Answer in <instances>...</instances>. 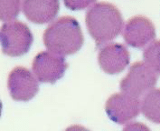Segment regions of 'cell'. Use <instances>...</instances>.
Listing matches in <instances>:
<instances>
[{
    "instance_id": "1",
    "label": "cell",
    "mask_w": 160,
    "mask_h": 131,
    "mask_svg": "<svg viewBox=\"0 0 160 131\" xmlns=\"http://www.w3.org/2000/svg\"><path fill=\"white\" fill-rule=\"evenodd\" d=\"M85 23L99 48L120 34L124 20L115 5L108 2H95L86 12Z\"/></svg>"
},
{
    "instance_id": "2",
    "label": "cell",
    "mask_w": 160,
    "mask_h": 131,
    "mask_svg": "<svg viewBox=\"0 0 160 131\" xmlns=\"http://www.w3.org/2000/svg\"><path fill=\"white\" fill-rule=\"evenodd\" d=\"M42 41L50 52L63 57L78 52L83 45L84 36L76 18L62 16L46 27Z\"/></svg>"
},
{
    "instance_id": "3",
    "label": "cell",
    "mask_w": 160,
    "mask_h": 131,
    "mask_svg": "<svg viewBox=\"0 0 160 131\" xmlns=\"http://www.w3.org/2000/svg\"><path fill=\"white\" fill-rule=\"evenodd\" d=\"M34 41L33 33L21 21L6 22L1 26L2 51L9 57H20L30 49Z\"/></svg>"
},
{
    "instance_id": "4",
    "label": "cell",
    "mask_w": 160,
    "mask_h": 131,
    "mask_svg": "<svg viewBox=\"0 0 160 131\" xmlns=\"http://www.w3.org/2000/svg\"><path fill=\"white\" fill-rule=\"evenodd\" d=\"M158 79V74L146 62H134L126 77L120 80L119 88L123 93L139 98L154 89Z\"/></svg>"
},
{
    "instance_id": "5",
    "label": "cell",
    "mask_w": 160,
    "mask_h": 131,
    "mask_svg": "<svg viewBox=\"0 0 160 131\" xmlns=\"http://www.w3.org/2000/svg\"><path fill=\"white\" fill-rule=\"evenodd\" d=\"M68 63L62 56L50 51H41L33 59L32 70L35 78L42 83L54 84L64 76Z\"/></svg>"
},
{
    "instance_id": "6",
    "label": "cell",
    "mask_w": 160,
    "mask_h": 131,
    "mask_svg": "<svg viewBox=\"0 0 160 131\" xmlns=\"http://www.w3.org/2000/svg\"><path fill=\"white\" fill-rule=\"evenodd\" d=\"M141 110L139 98L126 93H115L107 99L105 111L113 122L124 125L136 118Z\"/></svg>"
},
{
    "instance_id": "7",
    "label": "cell",
    "mask_w": 160,
    "mask_h": 131,
    "mask_svg": "<svg viewBox=\"0 0 160 131\" xmlns=\"http://www.w3.org/2000/svg\"><path fill=\"white\" fill-rule=\"evenodd\" d=\"M8 87L11 97L16 101H29L39 91V84L33 73L18 66L10 71Z\"/></svg>"
},
{
    "instance_id": "8",
    "label": "cell",
    "mask_w": 160,
    "mask_h": 131,
    "mask_svg": "<svg viewBox=\"0 0 160 131\" xmlns=\"http://www.w3.org/2000/svg\"><path fill=\"white\" fill-rule=\"evenodd\" d=\"M122 35L128 46L135 48H143L155 40L156 27L149 18L135 16L125 23Z\"/></svg>"
},
{
    "instance_id": "9",
    "label": "cell",
    "mask_w": 160,
    "mask_h": 131,
    "mask_svg": "<svg viewBox=\"0 0 160 131\" xmlns=\"http://www.w3.org/2000/svg\"><path fill=\"white\" fill-rule=\"evenodd\" d=\"M130 55L126 46L121 43L104 45L98 54V62L105 73L115 75L122 72L128 67Z\"/></svg>"
},
{
    "instance_id": "10",
    "label": "cell",
    "mask_w": 160,
    "mask_h": 131,
    "mask_svg": "<svg viewBox=\"0 0 160 131\" xmlns=\"http://www.w3.org/2000/svg\"><path fill=\"white\" fill-rule=\"evenodd\" d=\"M22 8L26 18L35 24H46L59 12V1H24Z\"/></svg>"
},
{
    "instance_id": "11",
    "label": "cell",
    "mask_w": 160,
    "mask_h": 131,
    "mask_svg": "<svg viewBox=\"0 0 160 131\" xmlns=\"http://www.w3.org/2000/svg\"><path fill=\"white\" fill-rule=\"evenodd\" d=\"M141 111L149 121L160 124V88H154L145 95Z\"/></svg>"
},
{
    "instance_id": "12",
    "label": "cell",
    "mask_w": 160,
    "mask_h": 131,
    "mask_svg": "<svg viewBox=\"0 0 160 131\" xmlns=\"http://www.w3.org/2000/svg\"><path fill=\"white\" fill-rule=\"evenodd\" d=\"M145 62L154 70L158 75H160V40L153 41L143 51Z\"/></svg>"
},
{
    "instance_id": "13",
    "label": "cell",
    "mask_w": 160,
    "mask_h": 131,
    "mask_svg": "<svg viewBox=\"0 0 160 131\" xmlns=\"http://www.w3.org/2000/svg\"><path fill=\"white\" fill-rule=\"evenodd\" d=\"M21 5L20 1H1V20L6 23L17 18Z\"/></svg>"
},
{
    "instance_id": "14",
    "label": "cell",
    "mask_w": 160,
    "mask_h": 131,
    "mask_svg": "<svg viewBox=\"0 0 160 131\" xmlns=\"http://www.w3.org/2000/svg\"><path fill=\"white\" fill-rule=\"evenodd\" d=\"M95 2L94 1H64V5L72 10L76 9H83L91 5H93Z\"/></svg>"
},
{
    "instance_id": "15",
    "label": "cell",
    "mask_w": 160,
    "mask_h": 131,
    "mask_svg": "<svg viewBox=\"0 0 160 131\" xmlns=\"http://www.w3.org/2000/svg\"><path fill=\"white\" fill-rule=\"evenodd\" d=\"M122 131H151L150 128L141 122H131L127 124Z\"/></svg>"
},
{
    "instance_id": "16",
    "label": "cell",
    "mask_w": 160,
    "mask_h": 131,
    "mask_svg": "<svg viewBox=\"0 0 160 131\" xmlns=\"http://www.w3.org/2000/svg\"><path fill=\"white\" fill-rule=\"evenodd\" d=\"M63 131H90V129L86 128L85 127L81 126V125H72Z\"/></svg>"
}]
</instances>
